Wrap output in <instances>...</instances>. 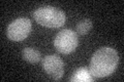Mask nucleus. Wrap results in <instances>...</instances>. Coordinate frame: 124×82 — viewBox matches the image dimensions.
Returning a JSON list of instances; mask_svg holds the SVG:
<instances>
[{
    "mask_svg": "<svg viewBox=\"0 0 124 82\" xmlns=\"http://www.w3.org/2000/svg\"><path fill=\"white\" fill-rule=\"evenodd\" d=\"M118 62V53L114 48L101 47L93 53L89 72L94 78L107 77L116 70Z\"/></svg>",
    "mask_w": 124,
    "mask_h": 82,
    "instance_id": "f257e3e1",
    "label": "nucleus"
},
{
    "mask_svg": "<svg viewBox=\"0 0 124 82\" xmlns=\"http://www.w3.org/2000/svg\"><path fill=\"white\" fill-rule=\"evenodd\" d=\"M37 24L46 28H60L65 23V13L53 6H44L37 8L33 13Z\"/></svg>",
    "mask_w": 124,
    "mask_h": 82,
    "instance_id": "f03ea898",
    "label": "nucleus"
},
{
    "mask_svg": "<svg viewBox=\"0 0 124 82\" xmlns=\"http://www.w3.org/2000/svg\"><path fill=\"white\" fill-rule=\"evenodd\" d=\"M78 44H79L78 34L69 29H64L60 31L54 40L55 48L63 54H68L75 51Z\"/></svg>",
    "mask_w": 124,
    "mask_h": 82,
    "instance_id": "7ed1b4c3",
    "label": "nucleus"
},
{
    "mask_svg": "<svg viewBox=\"0 0 124 82\" xmlns=\"http://www.w3.org/2000/svg\"><path fill=\"white\" fill-rule=\"evenodd\" d=\"M31 32V22L29 19L21 18L11 22L7 27V37L11 41H23Z\"/></svg>",
    "mask_w": 124,
    "mask_h": 82,
    "instance_id": "20e7f679",
    "label": "nucleus"
},
{
    "mask_svg": "<svg viewBox=\"0 0 124 82\" xmlns=\"http://www.w3.org/2000/svg\"><path fill=\"white\" fill-rule=\"evenodd\" d=\"M42 69L54 80H59L63 76L64 65L61 58L56 54H50L42 60Z\"/></svg>",
    "mask_w": 124,
    "mask_h": 82,
    "instance_id": "39448f33",
    "label": "nucleus"
},
{
    "mask_svg": "<svg viewBox=\"0 0 124 82\" xmlns=\"http://www.w3.org/2000/svg\"><path fill=\"white\" fill-rule=\"evenodd\" d=\"M22 57L23 58L31 64H35L37 62L40 61V52L37 49L32 48V47H25L22 51Z\"/></svg>",
    "mask_w": 124,
    "mask_h": 82,
    "instance_id": "423d86ee",
    "label": "nucleus"
},
{
    "mask_svg": "<svg viewBox=\"0 0 124 82\" xmlns=\"http://www.w3.org/2000/svg\"><path fill=\"white\" fill-rule=\"evenodd\" d=\"M92 29V22L89 19H82L77 25V33L80 35H86Z\"/></svg>",
    "mask_w": 124,
    "mask_h": 82,
    "instance_id": "0eeeda50",
    "label": "nucleus"
},
{
    "mask_svg": "<svg viewBox=\"0 0 124 82\" xmlns=\"http://www.w3.org/2000/svg\"><path fill=\"white\" fill-rule=\"evenodd\" d=\"M71 80H79V81H92L93 78L91 74L86 69H79L75 74V77Z\"/></svg>",
    "mask_w": 124,
    "mask_h": 82,
    "instance_id": "6e6552de",
    "label": "nucleus"
}]
</instances>
